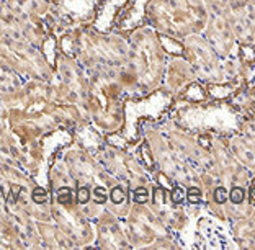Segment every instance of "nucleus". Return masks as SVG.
Instances as JSON below:
<instances>
[{
	"label": "nucleus",
	"instance_id": "nucleus-11",
	"mask_svg": "<svg viewBox=\"0 0 255 250\" xmlns=\"http://www.w3.org/2000/svg\"><path fill=\"white\" fill-rule=\"evenodd\" d=\"M237 44H255V0H228L223 8Z\"/></svg>",
	"mask_w": 255,
	"mask_h": 250
},
{
	"label": "nucleus",
	"instance_id": "nucleus-2",
	"mask_svg": "<svg viewBox=\"0 0 255 250\" xmlns=\"http://www.w3.org/2000/svg\"><path fill=\"white\" fill-rule=\"evenodd\" d=\"M131 249H180V241L149 205L132 203L123 219Z\"/></svg>",
	"mask_w": 255,
	"mask_h": 250
},
{
	"label": "nucleus",
	"instance_id": "nucleus-4",
	"mask_svg": "<svg viewBox=\"0 0 255 250\" xmlns=\"http://www.w3.org/2000/svg\"><path fill=\"white\" fill-rule=\"evenodd\" d=\"M142 137L146 139L152 150L159 172L169 177L173 183L183 185L187 188L191 185H200V172L172 149L155 121H147L142 125Z\"/></svg>",
	"mask_w": 255,
	"mask_h": 250
},
{
	"label": "nucleus",
	"instance_id": "nucleus-12",
	"mask_svg": "<svg viewBox=\"0 0 255 250\" xmlns=\"http://www.w3.org/2000/svg\"><path fill=\"white\" fill-rule=\"evenodd\" d=\"M201 34L221 59H228L237 51V41L233 28L226 20L223 10L210 11V18H208V23Z\"/></svg>",
	"mask_w": 255,
	"mask_h": 250
},
{
	"label": "nucleus",
	"instance_id": "nucleus-1",
	"mask_svg": "<svg viewBox=\"0 0 255 250\" xmlns=\"http://www.w3.org/2000/svg\"><path fill=\"white\" fill-rule=\"evenodd\" d=\"M128 61L117 75L128 98L146 97L160 90L169 59L160 34L149 25H144L128 33Z\"/></svg>",
	"mask_w": 255,
	"mask_h": 250
},
{
	"label": "nucleus",
	"instance_id": "nucleus-14",
	"mask_svg": "<svg viewBox=\"0 0 255 250\" xmlns=\"http://www.w3.org/2000/svg\"><path fill=\"white\" fill-rule=\"evenodd\" d=\"M98 223H100L98 224V231H100L98 246L108 249H131L125 224L120 223L118 216H115L112 211L107 209Z\"/></svg>",
	"mask_w": 255,
	"mask_h": 250
},
{
	"label": "nucleus",
	"instance_id": "nucleus-13",
	"mask_svg": "<svg viewBox=\"0 0 255 250\" xmlns=\"http://www.w3.org/2000/svg\"><path fill=\"white\" fill-rule=\"evenodd\" d=\"M193 82H198V80H196V75L188 61L182 54L169 56L160 90L175 98Z\"/></svg>",
	"mask_w": 255,
	"mask_h": 250
},
{
	"label": "nucleus",
	"instance_id": "nucleus-5",
	"mask_svg": "<svg viewBox=\"0 0 255 250\" xmlns=\"http://www.w3.org/2000/svg\"><path fill=\"white\" fill-rule=\"evenodd\" d=\"M155 125L159 126V129L165 136L167 141H169L172 149L178 155H182L191 167H195L198 172L211 173V175L219 177L216 160H214L211 150L200 142L196 132L180 126L173 118L157 120Z\"/></svg>",
	"mask_w": 255,
	"mask_h": 250
},
{
	"label": "nucleus",
	"instance_id": "nucleus-3",
	"mask_svg": "<svg viewBox=\"0 0 255 250\" xmlns=\"http://www.w3.org/2000/svg\"><path fill=\"white\" fill-rule=\"evenodd\" d=\"M146 23L162 36L178 39L203 33L206 23L200 21L177 0H149L146 5Z\"/></svg>",
	"mask_w": 255,
	"mask_h": 250
},
{
	"label": "nucleus",
	"instance_id": "nucleus-7",
	"mask_svg": "<svg viewBox=\"0 0 255 250\" xmlns=\"http://www.w3.org/2000/svg\"><path fill=\"white\" fill-rule=\"evenodd\" d=\"M182 56L188 61L200 84L205 87L226 84L223 59L213 51L201 33L182 39Z\"/></svg>",
	"mask_w": 255,
	"mask_h": 250
},
{
	"label": "nucleus",
	"instance_id": "nucleus-10",
	"mask_svg": "<svg viewBox=\"0 0 255 250\" xmlns=\"http://www.w3.org/2000/svg\"><path fill=\"white\" fill-rule=\"evenodd\" d=\"M149 206L154 209V213L162 219L167 228L178 236L187 228L190 223V214L187 211V206L178 205L173 201L170 188L164 185L154 183L150 185V201Z\"/></svg>",
	"mask_w": 255,
	"mask_h": 250
},
{
	"label": "nucleus",
	"instance_id": "nucleus-15",
	"mask_svg": "<svg viewBox=\"0 0 255 250\" xmlns=\"http://www.w3.org/2000/svg\"><path fill=\"white\" fill-rule=\"evenodd\" d=\"M231 239L239 249H255V206L249 216L229 223Z\"/></svg>",
	"mask_w": 255,
	"mask_h": 250
},
{
	"label": "nucleus",
	"instance_id": "nucleus-17",
	"mask_svg": "<svg viewBox=\"0 0 255 250\" xmlns=\"http://www.w3.org/2000/svg\"><path fill=\"white\" fill-rule=\"evenodd\" d=\"M226 141H228V146L233 150L236 159L246 168H249L252 173H255V149L251 144H249L237 131L228 132V134H226Z\"/></svg>",
	"mask_w": 255,
	"mask_h": 250
},
{
	"label": "nucleus",
	"instance_id": "nucleus-20",
	"mask_svg": "<svg viewBox=\"0 0 255 250\" xmlns=\"http://www.w3.org/2000/svg\"><path fill=\"white\" fill-rule=\"evenodd\" d=\"M132 203H141V205H149L150 201V185H141L131 190Z\"/></svg>",
	"mask_w": 255,
	"mask_h": 250
},
{
	"label": "nucleus",
	"instance_id": "nucleus-21",
	"mask_svg": "<svg viewBox=\"0 0 255 250\" xmlns=\"http://www.w3.org/2000/svg\"><path fill=\"white\" fill-rule=\"evenodd\" d=\"M247 198L252 206H255V173H252L251 182L247 185Z\"/></svg>",
	"mask_w": 255,
	"mask_h": 250
},
{
	"label": "nucleus",
	"instance_id": "nucleus-16",
	"mask_svg": "<svg viewBox=\"0 0 255 250\" xmlns=\"http://www.w3.org/2000/svg\"><path fill=\"white\" fill-rule=\"evenodd\" d=\"M107 205H108V211H112L115 216H118L120 219H125L132 205L131 188L123 182L113 183L108 190Z\"/></svg>",
	"mask_w": 255,
	"mask_h": 250
},
{
	"label": "nucleus",
	"instance_id": "nucleus-9",
	"mask_svg": "<svg viewBox=\"0 0 255 250\" xmlns=\"http://www.w3.org/2000/svg\"><path fill=\"white\" fill-rule=\"evenodd\" d=\"M211 154L216 160L219 180L224 187L231 188L233 185L247 187L252 178V172L234 157L233 150L228 146V141H226V134H214L211 142Z\"/></svg>",
	"mask_w": 255,
	"mask_h": 250
},
{
	"label": "nucleus",
	"instance_id": "nucleus-23",
	"mask_svg": "<svg viewBox=\"0 0 255 250\" xmlns=\"http://www.w3.org/2000/svg\"><path fill=\"white\" fill-rule=\"evenodd\" d=\"M254 118H255V116H254Z\"/></svg>",
	"mask_w": 255,
	"mask_h": 250
},
{
	"label": "nucleus",
	"instance_id": "nucleus-22",
	"mask_svg": "<svg viewBox=\"0 0 255 250\" xmlns=\"http://www.w3.org/2000/svg\"><path fill=\"white\" fill-rule=\"evenodd\" d=\"M205 2L210 7V10H223L228 0H205Z\"/></svg>",
	"mask_w": 255,
	"mask_h": 250
},
{
	"label": "nucleus",
	"instance_id": "nucleus-19",
	"mask_svg": "<svg viewBox=\"0 0 255 250\" xmlns=\"http://www.w3.org/2000/svg\"><path fill=\"white\" fill-rule=\"evenodd\" d=\"M237 132L255 149V118L241 120L239 126H237Z\"/></svg>",
	"mask_w": 255,
	"mask_h": 250
},
{
	"label": "nucleus",
	"instance_id": "nucleus-8",
	"mask_svg": "<svg viewBox=\"0 0 255 250\" xmlns=\"http://www.w3.org/2000/svg\"><path fill=\"white\" fill-rule=\"evenodd\" d=\"M107 172L115 180L126 183L131 190L141 185H152V175L142 167L136 154L129 152V149L113 147L107 152Z\"/></svg>",
	"mask_w": 255,
	"mask_h": 250
},
{
	"label": "nucleus",
	"instance_id": "nucleus-6",
	"mask_svg": "<svg viewBox=\"0 0 255 250\" xmlns=\"http://www.w3.org/2000/svg\"><path fill=\"white\" fill-rule=\"evenodd\" d=\"M0 56L7 61L21 77L51 82L54 69L44 59L43 52L26 38H2Z\"/></svg>",
	"mask_w": 255,
	"mask_h": 250
},
{
	"label": "nucleus",
	"instance_id": "nucleus-18",
	"mask_svg": "<svg viewBox=\"0 0 255 250\" xmlns=\"http://www.w3.org/2000/svg\"><path fill=\"white\" fill-rule=\"evenodd\" d=\"M21 75L0 56V98L3 100V98L16 94L18 90H21Z\"/></svg>",
	"mask_w": 255,
	"mask_h": 250
}]
</instances>
